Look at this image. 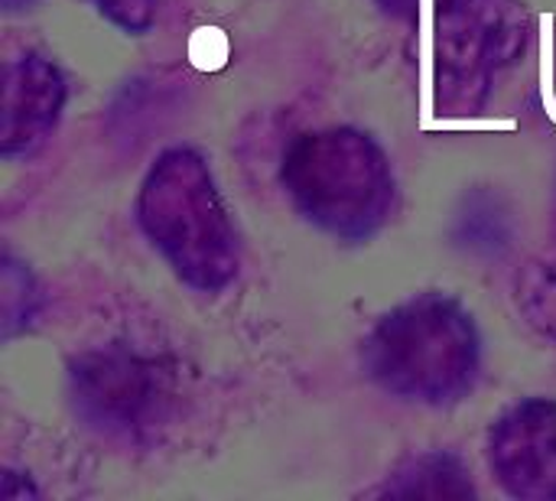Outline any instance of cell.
<instances>
[{"mask_svg":"<svg viewBox=\"0 0 556 501\" xmlns=\"http://www.w3.org/2000/svg\"><path fill=\"white\" fill-rule=\"evenodd\" d=\"M375 496L391 499H472L476 486L466 473V466L456 456L446 453H427L410 463H404L397 473L388 476V483Z\"/></svg>","mask_w":556,"mask_h":501,"instance_id":"8","label":"cell"},{"mask_svg":"<svg viewBox=\"0 0 556 501\" xmlns=\"http://www.w3.org/2000/svg\"><path fill=\"white\" fill-rule=\"evenodd\" d=\"M365 372L388 394L414 404H453L479 375V329L443 293L391 310L362 346Z\"/></svg>","mask_w":556,"mask_h":501,"instance_id":"2","label":"cell"},{"mask_svg":"<svg viewBox=\"0 0 556 501\" xmlns=\"http://www.w3.org/2000/svg\"><path fill=\"white\" fill-rule=\"evenodd\" d=\"M518 310L531 329L556 342V251L528 261L518 277Z\"/></svg>","mask_w":556,"mask_h":501,"instance_id":"9","label":"cell"},{"mask_svg":"<svg viewBox=\"0 0 556 501\" xmlns=\"http://www.w3.org/2000/svg\"><path fill=\"white\" fill-rule=\"evenodd\" d=\"M137 222L189 287L218 293L238 277V235L195 150L173 147L156 156L137 196Z\"/></svg>","mask_w":556,"mask_h":501,"instance_id":"1","label":"cell"},{"mask_svg":"<svg viewBox=\"0 0 556 501\" xmlns=\"http://www.w3.org/2000/svg\"><path fill=\"white\" fill-rule=\"evenodd\" d=\"M384 13H391V16H414L417 13V7H420V0H375Z\"/></svg>","mask_w":556,"mask_h":501,"instance_id":"11","label":"cell"},{"mask_svg":"<svg viewBox=\"0 0 556 501\" xmlns=\"http://www.w3.org/2000/svg\"><path fill=\"white\" fill-rule=\"evenodd\" d=\"M528 36L531 16L521 0H443L433 33L440 114H479L498 72L521 59Z\"/></svg>","mask_w":556,"mask_h":501,"instance_id":"4","label":"cell"},{"mask_svg":"<svg viewBox=\"0 0 556 501\" xmlns=\"http://www.w3.org/2000/svg\"><path fill=\"white\" fill-rule=\"evenodd\" d=\"M62 104H65V78L49 59L26 52L7 62L0 153L7 160L33 153L52 134Z\"/></svg>","mask_w":556,"mask_h":501,"instance_id":"7","label":"cell"},{"mask_svg":"<svg viewBox=\"0 0 556 501\" xmlns=\"http://www.w3.org/2000/svg\"><path fill=\"white\" fill-rule=\"evenodd\" d=\"M498 486L521 501H556V401L534 398L498 417L489 437Z\"/></svg>","mask_w":556,"mask_h":501,"instance_id":"6","label":"cell"},{"mask_svg":"<svg viewBox=\"0 0 556 501\" xmlns=\"http://www.w3.org/2000/svg\"><path fill=\"white\" fill-rule=\"evenodd\" d=\"M88 3L98 7L101 16H108L114 26H121L127 33L150 29V23L156 16V0H88Z\"/></svg>","mask_w":556,"mask_h":501,"instance_id":"10","label":"cell"},{"mask_svg":"<svg viewBox=\"0 0 556 501\" xmlns=\"http://www.w3.org/2000/svg\"><path fill=\"white\" fill-rule=\"evenodd\" d=\"M280 179L313 225L345 241L375 235L394 202V173L384 150L355 127L300 134L283 153Z\"/></svg>","mask_w":556,"mask_h":501,"instance_id":"3","label":"cell"},{"mask_svg":"<svg viewBox=\"0 0 556 501\" xmlns=\"http://www.w3.org/2000/svg\"><path fill=\"white\" fill-rule=\"evenodd\" d=\"M68 398L88 430L143 443L169 414L173 372L127 346H101L68 362Z\"/></svg>","mask_w":556,"mask_h":501,"instance_id":"5","label":"cell"}]
</instances>
